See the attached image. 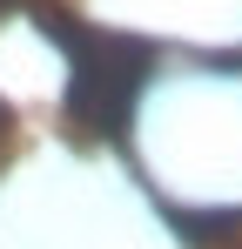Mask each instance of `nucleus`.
I'll list each match as a JSON object with an SVG mask.
<instances>
[{
	"mask_svg": "<svg viewBox=\"0 0 242 249\" xmlns=\"http://www.w3.org/2000/svg\"><path fill=\"white\" fill-rule=\"evenodd\" d=\"M47 34L68 47L74 61V81H68V108L94 135H121L128 108H135V88L148 81V47L108 34V27H81V20H47Z\"/></svg>",
	"mask_w": 242,
	"mask_h": 249,
	"instance_id": "f257e3e1",
	"label": "nucleus"
}]
</instances>
